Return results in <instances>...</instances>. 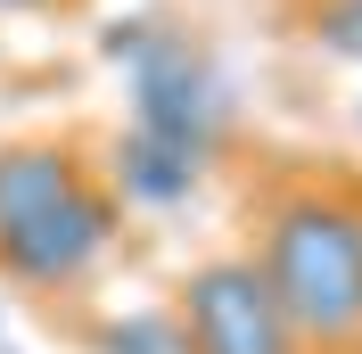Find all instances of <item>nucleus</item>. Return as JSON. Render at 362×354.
I'll return each mask as SVG.
<instances>
[{
	"instance_id": "nucleus-1",
	"label": "nucleus",
	"mask_w": 362,
	"mask_h": 354,
	"mask_svg": "<svg viewBox=\"0 0 362 354\" xmlns=\"http://www.w3.org/2000/svg\"><path fill=\"white\" fill-rule=\"evenodd\" d=\"M264 272L296 338L346 346L362 338V215L338 198H288L264 231Z\"/></svg>"
},
{
	"instance_id": "nucleus-2",
	"label": "nucleus",
	"mask_w": 362,
	"mask_h": 354,
	"mask_svg": "<svg viewBox=\"0 0 362 354\" xmlns=\"http://www.w3.org/2000/svg\"><path fill=\"white\" fill-rule=\"evenodd\" d=\"M181 313H189V338L198 354H296V321L280 305L264 264L247 256H223V264H198L181 288Z\"/></svg>"
},
{
	"instance_id": "nucleus-3",
	"label": "nucleus",
	"mask_w": 362,
	"mask_h": 354,
	"mask_svg": "<svg viewBox=\"0 0 362 354\" xmlns=\"http://www.w3.org/2000/svg\"><path fill=\"white\" fill-rule=\"evenodd\" d=\"M132 124L173 140V149H189V156H206L214 132H223V83H214V67L181 33H165V25L132 67Z\"/></svg>"
},
{
	"instance_id": "nucleus-4",
	"label": "nucleus",
	"mask_w": 362,
	"mask_h": 354,
	"mask_svg": "<svg viewBox=\"0 0 362 354\" xmlns=\"http://www.w3.org/2000/svg\"><path fill=\"white\" fill-rule=\"evenodd\" d=\"M107 239H115V206L83 181L74 198L42 206V215L17 222V231H0V272L25 280V288H66V280H83V272L107 256Z\"/></svg>"
},
{
	"instance_id": "nucleus-5",
	"label": "nucleus",
	"mask_w": 362,
	"mask_h": 354,
	"mask_svg": "<svg viewBox=\"0 0 362 354\" xmlns=\"http://www.w3.org/2000/svg\"><path fill=\"white\" fill-rule=\"evenodd\" d=\"M74 190H83V165H74L58 140H17V149H0V231L33 222L42 206L74 198Z\"/></svg>"
},
{
	"instance_id": "nucleus-6",
	"label": "nucleus",
	"mask_w": 362,
	"mask_h": 354,
	"mask_svg": "<svg viewBox=\"0 0 362 354\" xmlns=\"http://www.w3.org/2000/svg\"><path fill=\"white\" fill-rule=\"evenodd\" d=\"M198 165L206 156H189V149H173V140H157V132H124V149H115V181H124V198L132 206H181L189 190H198Z\"/></svg>"
},
{
	"instance_id": "nucleus-7",
	"label": "nucleus",
	"mask_w": 362,
	"mask_h": 354,
	"mask_svg": "<svg viewBox=\"0 0 362 354\" xmlns=\"http://www.w3.org/2000/svg\"><path fill=\"white\" fill-rule=\"evenodd\" d=\"M99 354H198V338H189V313H115V321H99V338H90Z\"/></svg>"
},
{
	"instance_id": "nucleus-8",
	"label": "nucleus",
	"mask_w": 362,
	"mask_h": 354,
	"mask_svg": "<svg viewBox=\"0 0 362 354\" xmlns=\"http://www.w3.org/2000/svg\"><path fill=\"white\" fill-rule=\"evenodd\" d=\"M313 42L329 50V58H354L362 67V0H321L313 8Z\"/></svg>"
},
{
	"instance_id": "nucleus-9",
	"label": "nucleus",
	"mask_w": 362,
	"mask_h": 354,
	"mask_svg": "<svg viewBox=\"0 0 362 354\" xmlns=\"http://www.w3.org/2000/svg\"><path fill=\"white\" fill-rule=\"evenodd\" d=\"M0 8H42V0H0Z\"/></svg>"
}]
</instances>
